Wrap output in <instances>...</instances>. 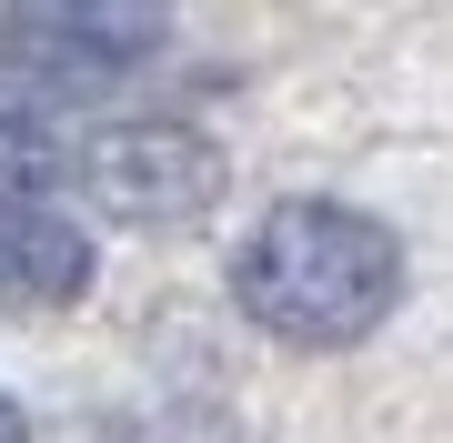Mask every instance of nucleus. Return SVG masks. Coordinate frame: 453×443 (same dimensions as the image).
I'll list each match as a JSON object with an SVG mask.
<instances>
[{
	"label": "nucleus",
	"instance_id": "nucleus-1",
	"mask_svg": "<svg viewBox=\"0 0 453 443\" xmlns=\"http://www.w3.org/2000/svg\"><path fill=\"white\" fill-rule=\"evenodd\" d=\"M232 302L292 353H342L403 302V242L353 202H282L232 252Z\"/></svg>",
	"mask_w": 453,
	"mask_h": 443
},
{
	"label": "nucleus",
	"instance_id": "nucleus-2",
	"mask_svg": "<svg viewBox=\"0 0 453 443\" xmlns=\"http://www.w3.org/2000/svg\"><path fill=\"white\" fill-rule=\"evenodd\" d=\"M81 192L131 232H181L222 202V141L192 121H111L81 162Z\"/></svg>",
	"mask_w": 453,
	"mask_h": 443
},
{
	"label": "nucleus",
	"instance_id": "nucleus-3",
	"mask_svg": "<svg viewBox=\"0 0 453 443\" xmlns=\"http://www.w3.org/2000/svg\"><path fill=\"white\" fill-rule=\"evenodd\" d=\"M0 41H11V71H31L41 91H101L151 61L162 0H11Z\"/></svg>",
	"mask_w": 453,
	"mask_h": 443
},
{
	"label": "nucleus",
	"instance_id": "nucleus-4",
	"mask_svg": "<svg viewBox=\"0 0 453 443\" xmlns=\"http://www.w3.org/2000/svg\"><path fill=\"white\" fill-rule=\"evenodd\" d=\"M91 282V232L61 222L50 202L0 212V312H61Z\"/></svg>",
	"mask_w": 453,
	"mask_h": 443
},
{
	"label": "nucleus",
	"instance_id": "nucleus-5",
	"mask_svg": "<svg viewBox=\"0 0 453 443\" xmlns=\"http://www.w3.org/2000/svg\"><path fill=\"white\" fill-rule=\"evenodd\" d=\"M71 162L50 151L41 121H20V111H0V212H20V202H50V181H61Z\"/></svg>",
	"mask_w": 453,
	"mask_h": 443
},
{
	"label": "nucleus",
	"instance_id": "nucleus-6",
	"mask_svg": "<svg viewBox=\"0 0 453 443\" xmlns=\"http://www.w3.org/2000/svg\"><path fill=\"white\" fill-rule=\"evenodd\" d=\"M0 443H31V424H20V403L0 393Z\"/></svg>",
	"mask_w": 453,
	"mask_h": 443
}]
</instances>
